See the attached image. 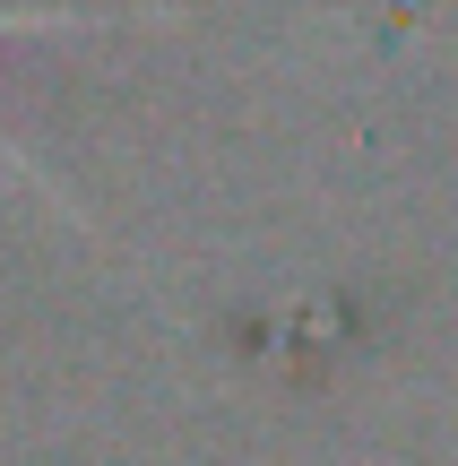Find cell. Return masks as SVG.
Listing matches in <instances>:
<instances>
[{"label":"cell","instance_id":"6da1fadb","mask_svg":"<svg viewBox=\"0 0 458 466\" xmlns=\"http://www.w3.org/2000/svg\"><path fill=\"white\" fill-rule=\"evenodd\" d=\"M130 9H61V0H0V35L9 26H113Z\"/></svg>","mask_w":458,"mask_h":466},{"label":"cell","instance_id":"7a4b0ae2","mask_svg":"<svg viewBox=\"0 0 458 466\" xmlns=\"http://www.w3.org/2000/svg\"><path fill=\"white\" fill-rule=\"evenodd\" d=\"M0 156H9V165H17V173H35V165H26V156H17V147H9V138H0Z\"/></svg>","mask_w":458,"mask_h":466}]
</instances>
